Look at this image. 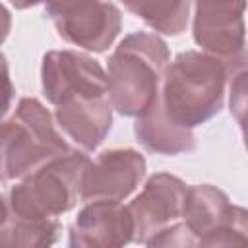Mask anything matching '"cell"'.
I'll return each instance as SVG.
<instances>
[{
    "label": "cell",
    "mask_w": 248,
    "mask_h": 248,
    "mask_svg": "<svg viewBox=\"0 0 248 248\" xmlns=\"http://www.w3.org/2000/svg\"><path fill=\"white\" fill-rule=\"evenodd\" d=\"M231 76L236 78L238 74L205 52L186 50L176 54L165 70L159 91L167 116L188 130L211 120L223 108L225 85Z\"/></svg>",
    "instance_id": "6da1fadb"
},
{
    "label": "cell",
    "mask_w": 248,
    "mask_h": 248,
    "mask_svg": "<svg viewBox=\"0 0 248 248\" xmlns=\"http://www.w3.org/2000/svg\"><path fill=\"white\" fill-rule=\"evenodd\" d=\"M170 52L167 43L145 31L126 35L107 64V93L122 116H141L159 97Z\"/></svg>",
    "instance_id": "7a4b0ae2"
},
{
    "label": "cell",
    "mask_w": 248,
    "mask_h": 248,
    "mask_svg": "<svg viewBox=\"0 0 248 248\" xmlns=\"http://www.w3.org/2000/svg\"><path fill=\"white\" fill-rule=\"evenodd\" d=\"M70 151L52 114L35 97H23L8 120H0V182L27 176Z\"/></svg>",
    "instance_id": "3957f363"
},
{
    "label": "cell",
    "mask_w": 248,
    "mask_h": 248,
    "mask_svg": "<svg viewBox=\"0 0 248 248\" xmlns=\"http://www.w3.org/2000/svg\"><path fill=\"white\" fill-rule=\"evenodd\" d=\"M91 159L70 149L66 155L46 161L10 192V207L14 217L21 219H52L70 211L81 196V184Z\"/></svg>",
    "instance_id": "277c9868"
},
{
    "label": "cell",
    "mask_w": 248,
    "mask_h": 248,
    "mask_svg": "<svg viewBox=\"0 0 248 248\" xmlns=\"http://www.w3.org/2000/svg\"><path fill=\"white\" fill-rule=\"evenodd\" d=\"M45 12L66 43L93 52H105L122 27V14L112 2H48Z\"/></svg>",
    "instance_id": "5b68a950"
},
{
    "label": "cell",
    "mask_w": 248,
    "mask_h": 248,
    "mask_svg": "<svg viewBox=\"0 0 248 248\" xmlns=\"http://www.w3.org/2000/svg\"><path fill=\"white\" fill-rule=\"evenodd\" d=\"M244 2H196L194 41L205 54L225 62L234 74L244 72Z\"/></svg>",
    "instance_id": "8992f818"
},
{
    "label": "cell",
    "mask_w": 248,
    "mask_h": 248,
    "mask_svg": "<svg viewBox=\"0 0 248 248\" xmlns=\"http://www.w3.org/2000/svg\"><path fill=\"white\" fill-rule=\"evenodd\" d=\"M43 91L48 103L60 107L78 97H105L107 74L89 54L78 50H50L41 66Z\"/></svg>",
    "instance_id": "52a82bcc"
},
{
    "label": "cell",
    "mask_w": 248,
    "mask_h": 248,
    "mask_svg": "<svg viewBox=\"0 0 248 248\" xmlns=\"http://www.w3.org/2000/svg\"><path fill=\"white\" fill-rule=\"evenodd\" d=\"M145 176V159L140 151L124 149H107L89 163L81 196L83 202H122L126 200Z\"/></svg>",
    "instance_id": "ba28073f"
},
{
    "label": "cell",
    "mask_w": 248,
    "mask_h": 248,
    "mask_svg": "<svg viewBox=\"0 0 248 248\" xmlns=\"http://www.w3.org/2000/svg\"><path fill=\"white\" fill-rule=\"evenodd\" d=\"M186 184L169 172H157L149 176L140 196L128 205L134 221L132 242H145L151 234L170 225L182 215Z\"/></svg>",
    "instance_id": "9c48e42d"
},
{
    "label": "cell",
    "mask_w": 248,
    "mask_h": 248,
    "mask_svg": "<svg viewBox=\"0 0 248 248\" xmlns=\"http://www.w3.org/2000/svg\"><path fill=\"white\" fill-rule=\"evenodd\" d=\"M134 238V221L120 202H89L70 227L68 248H124Z\"/></svg>",
    "instance_id": "30bf717a"
},
{
    "label": "cell",
    "mask_w": 248,
    "mask_h": 248,
    "mask_svg": "<svg viewBox=\"0 0 248 248\" xmlns=\"http://www.w3.org/2000/svg\"><path fill=\"white\" fill-rule=\"evenodd\" d=\"M56 124L85 151L97 149L112 126V105L105 97H78L60 105Z\"/></svg>",
    "instance_id": "8fae6325"
},
{
    "label": "cell",
    "mask_w": 248,
    "mask_h": 248,
    "mask_svg": "<svg viewBox=\"0 0 248 248\" xmlns=\"http://www.w3.org/2000/svg\"><path fill=\"white\" fill-rule=\"evenodd\" d=\"M242 209L244 207L231 203L223 190L211 184H196L186 188L182 217L192 234L200 238L202 234L231 223Z\"/></svg>",
    "instance_id": "7c38bea8"
},
{
    "label": "cell",
    "mask_w": 248,
    "mask_h": 248,
    "mask_svg": "<svg viewBox=\"0 0 248 248\" xmlns=\"http://www.w3.org/2000/svg\"><path fill=\"white\" fill-rule=\"evenodd\" d=\"M134 132L138 141L151 153L178 155L196 147V138L192 130L174 124L167 116L159 97L141 116H138Z\"/></svg>",
    "instance_id": "4fadbf2b"
},
{
    "label": "cell",
    "mask_w": 248,
    "mask_h": 248,
    "mask_svg": "<svg viewBox=\"0 0 248 248\" xmlns=\"http://www.w3.org/2000/svg\"><path fill=\"white\" fill-rule=\"evenodd\" d=\"M60 232L56 219H21L12 217L0 227V248H52Z\"/></svg>",
    "instance_id": "5bb4252c"
},
{
    "label": "cell",
    "mask_w": 248,
    "mask_h": 248,
    "mask_svg": "<svg viewBox=\"0 0 248 248\" xmlns=\"http://www.w3.org/2000/svg\"><path fill=\"white\" fill-rule=\"evenodd\" d=\"M124 8L163 35H180L188 25L190 2H126Z\"/></svg>",
    "instance_id": "9a60e30c"
},
{
    "label": "cell",
    "mask_w": 248,
    "mask_h": 248,
    "mask_svg": "<svg viewBox=\"0 0 248 248\" xmlns=\"http://www.w3.org/2000/svg\"><path fill=\"white\" fill-rule=\"evenodd\" d=\"M196 248H248V213L242 209L231 223H225L200 236Z\"/></svg>",
    "instance_id": "2e32d148"
},
{
    "label": "cell",
    "mask_w": 248,
    "mask_h": 248,
    "mask_svg": "<svg viewBox=\"0 0 248 248\" xmlns=\"http://www.w3.org/2000/svg\"><path fill=\"white\" fill-rule=\"evenodd\" d=\"M147 248H196V236L184 223H172L145 240Z\"/></svg>",
    "instance_id": "e0dca14e"
},
{
    "label": "cell",
    "mask_w": 248,
    "mask_h": 248,
    "mask_svg": "<svg viewBox=\"0 0 248 248\" xmlns=\"http://www.w3.org/2000/svg\"><path fill=\"white\" fill-rule=\"evenodd\" d=\"M12 99H14V83L10 79V70H8L6 56L0 52V120L8 112V108L12 105Z\"/></svg>",
    "instance_id": "ac0fdd59"
},
{
    "label": "cell",
    "mask_w": 248,
    "mask_h": 248,
    "mask_svg": "<svg viewBox=\"0 0 248 248\" xmlns=\"http://www.w3.org/2000/svg\"><path fill=\"white\" fill-rule=\"evenodd\" d=\"M10 27H12V16H10L8 8L4 4H0V45L6 41Z\"/></svg>",
    "instance_id": "d6986e66"
},
{
    "label": "cell",
    "mask_w": 248,
    "mask_h": 248,
    "mask_svg": "<svg viewBox=\"0 0 248 248\" xmlns=\"http://www.w3.org/2000/svg\"><path fill=\"white\" fill-rule=\"evenodd\" d=\"M10 219V213H8V205H6V200L4 196H0V227H4Z\"/></svg>",
    "instance_id": "ffe728a7"
}]
</instances>
